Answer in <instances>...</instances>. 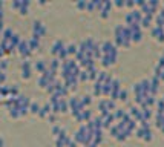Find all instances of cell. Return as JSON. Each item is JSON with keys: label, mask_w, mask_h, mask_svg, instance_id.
I'll return each mask as SVG.
<instances>
[{"label": "cell", "mask_w": 164, "mask_h": 147, "mask_svg": "<svg viewBox=\"0 0 164 147\" xmlns=\"http://www.w3.org/2000/svg\"><path fill=\"white\" fill-rule=\"evenodd\" d=\"M45 34H46V26H45V23L40 21V20H36V21L32 23V37H36V38L40 40Z\"/></svg>", "instance_id": "cell-6"}, {"label": "cell", "mask_w": 164, "mask_h": 147, "mask_svg": "<svg viewBox=\"0 0 164 147\" xmlns=\"http://www.w3.org/2000/svg\"><path fill=\"white\" fill-rule=\"evenodd\" d=\"M5 81H6V74L5 71H0V86H3Z\"/></svg>", "instance_id": "cell-13"}, {"label": "cell", "mask_w": 164, "mask_h": 147, "mask_svg": "<svg viewBox=\"0 0 164 147\" xmlns=\"http://www.w3.org/2000/svg\"><path fill=\"white\" fill-rule=\"evenodd\" d=\"M29 6H31V2H28V0H17V2H12L11 3V8L16 9L18 14H22V16H26L28 14Z\"/></svg>", "instance_id": "cell-3"}, {"label": "cell", "mask_w": 164, "mask_h": 147, "mask_svg": "<svg viewBox=\"0 0 164 147\" xmlns=\"http://www.w3.org/2000/svg\"><path fill=\"white\" fill-rule=\"evenodd\" d=\"M118 98H120L121 101H126V100H128V91L121 89V91H120V95H118Z\"/></svg>", "instance_id": "cell-12"}, {"label": "cell", "mask_w": 164, "mask_h": 147, "mask_svg": "<svg viewBox=\"0 0 164 147\" xmlns=\"http://www.w3.org/2000/svg\"><path fill=\"white\" fill-rule=\"evenodd\" d=\"M51 54L54 55L55 58H58L60 61L68 58V52H66V45L61 40H55L51 46Z\"/></svg>", "instance_id": "cell-2"}, {"label": "cell", "mask_w": 164, "mask_h": 147, "mask_svg": "<svg viewBox=\"0 0 164 147\" xmlns=\"http://www.w3.org/2000/svg\"><path fill=\"white\" fill-rule=\"evenodd\" d=\"M17 52L20 54V57L23 60H28L29 58V55L32 54V51H31V48L28 45V40H20V43H18V46H17Z\"/></svg>", "instance_id": "cell-4"}, {"label": "cell", "mask_w": 164, "mask_h": 147, "mask_svg": "<svg viewBox=\"0 0 164 147\" xmlns=\"http://www.w3.org/2000/svg\"><path fill=\"white\" fill-rule=\"evenodd\" d=\"M29 112L34 113V115H38V112H40V104H38L37 101H32V103L29 104Z\"/></svg>", "instance_id": "cell-11"}, {"label": "cell", "mask_w": 164, "mask_h": 147, "mask_svg": "<svg viewBox=\"0 0 164 147\" xmlns=\"http://www.w3.org/2000/svg\"><path fill=\"white\" fill-rule=\"evenodd\" d=\"M5 146V141H3V138H0V147Z\"/></svg>", "instance_id": "cell-16"}, {"label": "cell", "mask_w": 164, "mask_h": 147, "mask_svg": "<svg viewBox=\"0 0 164 147\" xmlns=\"http://www.w3.org/2000/svg\"><path fill=\"white\" fill-rule=\"evenodd\" d=\"M32 68H34V71H37L38 74H43L48 69V61H46V60H37V61H34Z\"/></svg>", "instance_id": "cell-7"}, {"label": "cell", "mask_w": 164, "mask_h": 147, "mask_svg": "<svg viewBox=\"0 0 164 147\" xmlns=\"http://www.w3.org/2000/svg\"><path fill=\"white\" fill-rule=\"evenodd\" d=\"M100 58L104 68L113 66L118 58V49L112 41H103L100 45Z\"/></svg>", "instance_id": "cell-1"}, {"label": "cell", "mask_w": 164, "mask_h": 147, "mask_svg": "<svg viewBox=\"0 0 164 147\" xmlns=\"http://www.w3.org/2000/svg\"><path fill=\"white\" fill-rule=\"evenodd\" d=\"M28 45H29L31 51L34 52V51H37V49L40 48V40H38V38H36V37L31 36V38H28Z\"/></svg>", "instance_id": "cell-9"}, {"label": "cell", "mask_w": 164, "mask_h": 147, "mask_svg": "<svg viewBox=\"0 0 164 147\" xmlns=\"http://www.w3.org/2000/svg\"><path fill=\"white\" fill-rule=\"evenodd\" d=\"M152 20H153V16H143L140 26H143V28H150V23H152Z\"/></svg>", "instance_id": "cell-10"}, {"label": "cell", "mask_w": 164, "mask_h": 147, "mask_svg": "<svg viewBox=\"0 0 164 147\" xmlns=\"http://www.w3.org/2000/svg\"><path fill=\"white\" fill-rule=\"evenodd\" d=\"M8 64H9L8 60H2V61H0V71H5V69L8 68Z\"/></svg>", "instance_id": "cell-14"}, {"label": "cell", "mask_w": 164, "mask_h": 147, "mask_svg": "<svg viewBox=\"0 0 164 147\" xmlns=\"http://www.w3.org/2000/svg\"><path fill=\"white\" fill-rule=\"evenodd\" d=\"M152 36L155 37L160 43H163V41H164V29H163V28H158V26L152 28Z\"/></svg>", "instance_id": "cell-8"}, {"label": "cell", "mask_w": 164, "mask_h": 147, "mask_svg": "<svg viewBox=\"0 0 164 147\" xmlns=\"http://www.w3.org/2000/svg\"><path fill=\"white\" fill-rule=\"evenodd\" d=\"M77 8H78V9H84V8H86V2H78V3H77Z\"/></svg>", "instance_id": "cell-15"}, {"label": "cell", "mask_w": 164, "mask_h": 147, "mask_svg": "<svg viewBox=\"0 0 164 147\" xmlns=\"http://www.w3.org/2000/svg\"><path fill=\"white\" fill-rule=\"evenodd\" d=\"M32 63L29 60H23L22 64H20V72H22V78L23 80H29L31 75H32Z\"/></svg>", "instance_id": "cell-5"}]
</instances>
